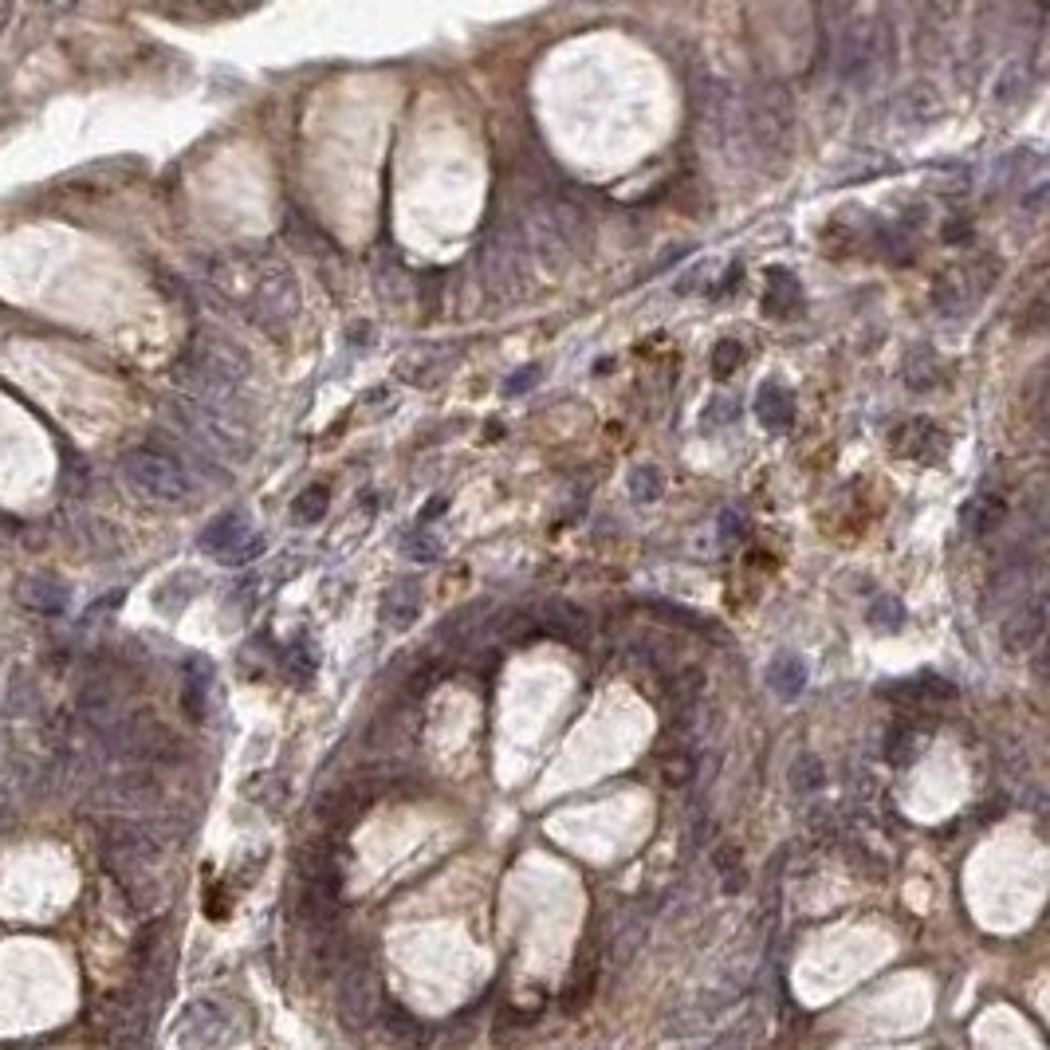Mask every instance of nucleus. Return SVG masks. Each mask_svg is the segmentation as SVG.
Listing matches in <instances>:
<instances>
[{
    "instance_id": "f257e3e1",
    "label": "nucleus",
    "mask_w": 1050,
    "mask_h": 1050,
    "mask_svg": "<svg viewBox=\"0 0 1050 1050\" xmlns=\"http://www.w3.org/2000/svg\"><path fill=\"white\" fill-rule=\"evenodd\" d=\"M209 288L241 311L252 327L272 339H284L299 315V284L288 264L264 248H229L205 272Z\"/></svg>"
},
{
    "instance_id": "473e14b6",
    "label": "nucleus",
    "mask_w": 1050,
    "mask_h": 1050,
    "mask_svg": "<svg viewBox=\"0 0 1050 1050\" xmlns=\"http://www.w3.org/2000/svg\"><path fill=\"white\" fill-rule=\"evenodd\" d=\"M732 417H736V402L717 397V402L709 405V413H704V429H720V425H728Z\"/></svg>"
},
{
    "instance_id": "393cba45",
    "label": "nucleus",
    "mask_w": 1050,
    "mask_h": 1050,
    "mask_svg": "<svg viewBox=\"0 0 1050 1050\" xmlns=\"http://www.w3.org/2000/svg\"><path fill=\"white\" fill-rule=\"evenodd\" d=\"M661 775L669 787H685V783L697 775V752H692V747H677V752H669L661 763Z\"/></svg>"
},
{
    "instance_id": "dca6fc26",
    "label": "nucleus",
    "mask_w": 1050,
    "mask_h": 1050,
    "mask_svg": "<svg viewBox=\"0 0 1050 1050\" xmlns=\"http://www.w3.org/2000/svg\"><path fill=\"white\" fill-rule=\"evenodd\" d=\"M378 1019H382V1027H386V1035L394 1042H402V1047H410V1050H417V1047H425V1024L417 1019L413 1011H405L402 1004H394V999H382L378 1004Z\"/></svg>"
},
{
    "instance_id": "0eeeda50",
    "label": "nucleus",
    "mask_w": 1050,
    "mask_h": 1050,
    "mask_svg": "<svg viewBox=\"0 0 1050 1050\" xmlns=\"http://www.w3.org/2000/svg\"><path fill=\"white\" fill-rule=\"evenodd\" d=\"M170 413H173V422L193 437L198 449L213 453V457H221V460H233V465H241V460L252 457V429L241 422V413L213 410V405L193 402V397H185V394L173 397Z\"/></svg>"
},
{
    "instance_id": "9b49d317",
    "label": "nucleus",
    "mask_w": 1050,
    "mask_h": 1050,
    "mask_svg": "<svg viewBox=\"0 0 1050 1050\" xmlns=\"http://www.w3.org/2000/svg\"><path fill=\"white\" fill-rule=\"evenodd\" d=\"M1042 626H1047V602H1042V594H1027L1019 606L1011 611V618L1004 622V649L1007 654H1024V649H1031L1035 641L1042 638Z\"/></svg>"
},
{
    "instance_id": "a878e982",
    "label": "nucleus",
    "mask_w": 1050,
    "mask_h": 1050,
    "mask_svg": "<svg viewBox=\"0 0 1050 1050\" xmlns=\"http://www.w3.org/2000/svg\"><path fill=\"white\" fill-rule=\"evenodd\" d=\"M36 709H40V689H36V681L24 685V689H20V681H12L9 692H4V712H9V717H17V720H24V717H32Z\"/></svg>"
},
{
    "instance_id": "e433bc0d",
    "label": "nucleus",
    "mask_w": 1050,
    "mask_h": 1050,
    "mask_svg": "<svg viewBox=\"0 0 1050 1050\" xmlns=\"http://www.w3.org/2000/svg\"><path fill=\"white\" fill-rule=\"evenodd\" d=\"M9 20H12V9H9V4H0V32H4V24H9Z\"/></svg>"
},
{
    "instance_id": "c756f323",
    "label": "nucleus",
    "mask_w": 1050,
    "mask_h": 1050,
    "mask_svg": "<svg viewBox=\"0 0 1050 1050\" xmlns=\"http://www.w3.org/2000/svg\"><path fill=\"white\" fill-rule=\"evenodd\" d=\"M901 622H905V606H901L898 598H878L870 606V626H878V629H898Z\"/></svg>"
},
{
    "instance_id": "20e7f679",
    "label": "nucleus",
    "mask_w": 1050,
    "mask_h": 1050,
    "mask_svg": "<svg viewBox=\"0 0 1050 1050\" xmlns=\"http://www.w3.org/2000/svg\"><path fill=\"white\" fill-rule=\"evenodd\" d=\"M898 60V40L885 12H850L835 40V75L846 87H873Z\"/></svg>"
},
{
    "instance_id": "a211bd4d",
    "label": "nucleus",
    "mask_w": 1050,
    "mask_h": 1050,
    "mask_svg": "<svg viewBox=\"0 0 1050 1050\" xmlns=\"http://www.w3.org/2000/svg\"><path fill=\"white\" fill-rule=\"evenodd\" d=\"M1004 520H1007V503L999 500V496H972V500L964 503V512H961L964 531H968V535H976V539L991 535V531H996Z\"/></svg>"
},
{
    "instance_id": "6e6552de",
    "label": "nucleus",
    "mask_w": 1050,
    "mask_h": 1050,
    "mask_svg": "<svg viewBox=\"0 0 1050 1050\" xmlns=\"http://www.w3.org/2000/svg\"><path fill=\"white\" fill-rule=\"evenodd\" d=\"M123 480L135 488L142 500L162 503V508H178V503L189 500L193 492V480H189L185 465L173 457L170 449H158V445H135V449L123 453Z\"/></svg>"
},
{
    "instance_id": "f8f14e48",
    "label": "nucleus",
    "mask_w": 1050,
    "mask_h": 1050,
    "mask_svg": "<svg viewBox=\"0 0 1050 1050\" xmlns=\"http://www.w3.org/2000/svg\"><path fill=\"white\" fill-rule=\"evenodd\" d=\"M944 449H948V437H944L933 422H905L893 433V453H901V457L933 465V460L944 457Z\"/></svg>"
},
{
    "instance_id": "39448f33",
    "label": "nucleus",
    "mask_w": 1050,
    "mask_h": 1050,
    "mask_svg": "<svg viewBox=\"0 0 1050 1050\" xmlns=\"http://www.w3.org/2000/svg\"><path fill=\"white\" fill-rule=\"evenodd\" d=\"M791 126L795 110L779 83H760L740 99V138L755 158H783L791 150Z\"/></svg>"
},
{
    "instance_id": "f704fd0d",
    "label": "nucleus",
    "mask_w": 1050,
    "mask_h": 1050,
    "mask_svg": "<svg viewBox=\"0 0 1050 1050\" xmlns=\"http://www.w3.org/2000/svg\"><path fill=\"white\" fill-rule=\"evenodd\" d=\"M12 823V795L4 787H0V830Z\"/></svg>"
},
{
    "instance_id": "7c9ffc66",
    "label": "nucleus",
    "mask_w": 1050,
    "mask_h": 1050,
    "mask_svg": "<svg viewBox=\"0 0 1050 1050\" xmlns=\"http://www.w3.org/2000/svg\"><path fill=\"white\" fill-rule=\"evenodd\" d=\"M744 362V350H740V342H732V339H724L720 342L717 350H712V374L717 378H728V374H736V367Z\"/></svg>"
},
{
    "instance_id": "f3484780",
    "label": "nucleus",
    "mask_w": 1050,
    "mask_h": 1050,
    "mask_svg": "<svg viewBox=\"0 0 1050 1050\" xmlns=\"http://www.w3.org/2000/svg\"><path fill=\"white\" fill-rule=\"evenodd\" d=\"M209 689H213V669H209L205 657H193V661L185 665V692H181L185 717L193 720V724H201V720H205Z\"/></svg>"
},
{
    "instance_id": "9d476101",
    "label": "nucleus",
    "mask_w": 1050,
    "mask_h": 1050,
    "mask_svg": "<svg viewBox=\"0 0 1050 1050\" xmlns=\"http://www.w3.org/2000/svg\"><path fill=\"white\" fill-rule=\"evenodd\" d=\"M201 551L221 559L225 566H244L264 551V535L252 528L244 512H225L201 531Z\"/></svg>"
},
{
    "instance_id": "cd10ccee",
    "label": "nucleus",
    "mask_w": 1050,
    "mask_h": 1050,
    "mask_svg": "<svg viewBox=\"0 0 1050 1050\" xmlns=\"http://www.w3.org/2000/svg\"><path fill=\"white\" fill-rule=\"evenodd\" d=\"M791 787L803 791V795L823 787V763H818L815 755H799L795 767H791Z\"/></svg>"
},
{
    "instance_id": "c9c22d12",
    "label": "nucleus",
    "mask_w": 1050,
    "mask_h": 1050,
    "mask_svg": "<svg viewBox=\"0 0 1050 1050\" xmlns=\"http://www.w3.org/2000/svg\"><path fill=\"white\" fill-rule=\"evenodd\" d=\"M441 512H445V500H441V496H437V500L429 503V512H425L422 520H433V516H441Z\"/></svg>"
},
{
    "instance_id": "1a4fd4ad",
    "label": "nucleus",
    "mask_w": 1050,
    "mask_h": 1050,
    "mask_svg": "<svg viewBox=\"0 0 1050 1050\" xmlns=\"http://www.w3.org/2000/svg\"><path fill=\"white\" fill-rule=\"evenodd\" d=\"M99 853L107 873L126 889H138L146 881V873L153 870V862L162 858V842L153 838V830L126 818H110L99 826Z\"/></svg>"
},
{
    "instance_id": "b1692460",
    "label": "nucleus",
    "mask_w": 1050,
    "mask_h": 1050,
    "mask_svg": "<svg viewBox=\"0 0 1050 1050\" xmlns=\"http://www.w3.org/2000/svg\"><path fill=\"white\" fill-rule=\"evenodd\" d=\"M221 1031H225V1015L216 1011V1004H193V1011H189V1035L201 1042H213L221 1039Z\"/></svg>"
},
{
    "instance_id": "2f4dec72",
    "label": "nucleus",
    "mask_w": 1050,
    "mask_h": 1050,
    "mask_svg": "<svg viewBox=\"0 0 1050 1050\" xmlns=\"http://www.w3.org/2000/svg\"><path fill=\"white\" fill-rule=\"evenodd\" d=\"M405 555L417 559V563H433V559L441 555V548L433 543L429 535H410V539H405Z\"/></svg>"
},
{
    "instance_id": "4468645a",
    "label": "nucleus",
    "mask_w": 1050,
    "mask_h": 1050,
    "mask_svg": "<svg viewBox=\"0 0 1050 1050\" xmlns=\"http://www.w3.org/2000/svg\"><path fill=\"white\" fill-rule=\"evenodd\" d=\"M20 602L24 606H32L36 614H63L67 611V602H72V591L60 583V579H52V575H32V579H24L20 583Z\"/></svg>"
},
{
    "instance_id": "423d86ee",
    "label": "nucleus",
    "mask_w": 1050,
    "mask_h": 1050,
    "mask_svg": "<svg viewBox=\"0 0 1050 1050\" xmlns=\"http://www.w3.org/2000/svg\"><path fill=\"white\" fill-rule=\"evenodd\" d=\"M480 276L485 291L496 304H516L528 291V241H523L520 221L496 216L480 244Z\"/></svg>"
},
{
    "instance_id": "2eb2a0df",
    "label": "nucleus",
    "mask_w": 1050,
    "mask_h": 1050,
    "mask_svg": "<svg viewBox=\"0 0 1050 1050\" xmlns=\"http://www.w3.org/2000/svg\"><path fill=\"white\" fill-rule=\"evenodd\" d=\"M422 614V586L413 579H402L386 591V602H382V622L390 629H410Z\"/></svg>"
},
{
    "instance_id": "f03ea898",
    "label": "nucleus",
    "mask_w": 1050,
    "mask_h": 1050,
    "mask_svg": "<svg viewBox=\"0 0 1050 1050\" xmlns=\"http://www.w3.org/2000/svg\"><path fill=\"white\" fill-rule=\"evenodd\" d=\"M248 378H252L248 350L236 339H229L225 331H213V327L193 331V339H189L185 354H181L178 362L181 394L193 397V402L213 405V410L241 413L236 402H241V390Z\"/></svg>"
},
{
    "instance_id": "5701e85b",
    "label": "nucleus",
    "mask_w": 1050,
    "mask_h": 1050,
    "mask_svg": "<svg viewBox=\"0 0 1050 1050\" xmlns=\"http://www.w3.org/2000/svg\"><path fill=\"white\" fill-rule=\"evenodd\" d=\"M933 299H936V307H941V311H948V315L964 311V307L972 304V291H968V272H948V276H941V279H936V288H933Z\"/></svg>"
},
{
    "instance_id": "ddd939ff",
    "label": "nucleus",
    "mask_w": 1050,
    "mask_h": 1050,
    "mask_svg": "<svg viewBox=\"0 0 1050 1050\" xmlns=\"http://www.w3.org/2000/svg\"><path fill=\"white\" fill-rule=\"evenodd\" d=\"M528 618L539 634H548V638H559V641H579L586 634V626H591L586 614L579 611V606H571V602H548V606L531 611Z\"/></svg>"
},
{
    "instance_id": "6ab92c4d",
    "label": "nucleus",
    "mask_w": 1050,
    "mask_h": 1050,
    "mask_svg": "<svg viewBox=\"0 0 1050 1050\" xmlns=\"http://www.w3.org/2000/svg\"><path fill=\"white\" fill-rule=\"evenodd\" d=\"M929 744V732L916 720H901V724H893L889 728V736H885V760L889 763H913L916 760V752Z\"/></svg>"
},
{
    "instance_id": "4be33fe9",
    "label": "nucleus",
    "mask_w": 1050,
    "mask_h": 1050,
    "mask_svg": "<svg viewBox=\"0 0 1050 1050\" xmlns=\"http://www.w3.org/2000/svg\"><path fill=\"white\" fill-rule=\"evenodd\" d=\"M767 685H772V689L779 692L783 700L799 697V692H803V685H807V669H803V661H799V657L783 654V657H775V661H772V669H767Z\"/></svg>"
},
{
    "instance_id": "c85d7f7f",
    "label": "nucleus",
    "mask_w": 1050,
    "mask_h": 1050,
    "mask_svg": "<svg viewBox=\"0 0 1050 1050\" xmlns=\"http://www.w3.org/2000/svg\"><path fill=\"white\" fill-rule=\"evenodd\" d=\"M661 473L657 468H638V473L629 476V492H634V500H641V503H654V500H661Z\"/></svg>"
},
{
    "instance_id": "aec40b11",
    "label": "nucleus",
    "mask_w": 1050,
    "mask_h": 1050,
    "mask_svg": "<svg viewBox=\"0 0 1050 1050\" xmlns=\"http://www.w3.org/2000/svg\"><path fill=\"white\" fill-rule=\"evenodd\" d=\"M755 410H760V422L767 425V429H787V425L795 422V397H791V390H783L779 382H767V386L760 390Z\"/></svg>"
},
{
    "instance_id": "412c9836",
    "label": "nucleus",
    "mask_w": 1050,
    "mask_h": 1050,
    "mask_svg": "<svg viewBox=\"0 0 1050 1050\" xmlns=\"http://www.w3.org/2000/svg\"><path fill=\"white\" fill-rule=\"evenodd\" d=\"M767 291H763V311H772V315H791L795 311V304H799V284H795V276L791 272H783V268H772L767 272Z\"/></svg>"
},
{
    "instance_id": "72a5a7b5",
    "label": "nucleus",
    "mask_w": 1050,
    "mask_h": 1050,
    "mask_svg": "<svg viewBox=\"0 0 1050 1050\" xmlns=\"http://www.w3.org/2000/svg\"><path fill=\"white\" fill-rule=\"evenodd\" d=\"M535 374H539V367H523L520 374H512V382H508V394H523V390H531L535 386Z\"/></svg>"
},
{
    "instance_id": "bb28decb",
    "label": "nucleus",
    "mask_w": 1050,
    "mask_h": 1050,
    "mask_svg": "<svg viewBox=\"0 0 1050 1050\" xmlns=\"http://www.w3.org/2000/svg\"><path fill=\"white\" fill-rule=\"evenodd\" d=\"M324 512H327V488H324V485L304 488V492L296 496V508H291V516H296L299 523L324 520Z\"/></svg>"
},
{
    "instance_id": "7ed1b4c3",
    "label": "nucleus",
    "mask_w": 1050,
    "mask_h": 1050,
    "mask_svg": "<svg viewBox=\"0 0 1050 1050\" xmlns=\"http://www.w3.org/2000/svg\"><path fill=\"white\" fill-rule=\"evenodd\" d=\"M523 241L535 248V256L551 272H566L571 264L586 261L594 244L591 213L575 198L563 193H539L528 205V229Z\"/></svg>"
}]
</instances>
